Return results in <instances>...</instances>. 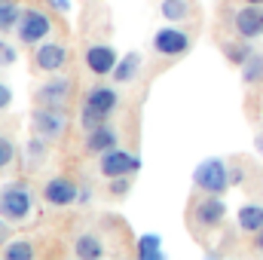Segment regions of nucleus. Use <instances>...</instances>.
Segmentation results:
<instances>
[{"label": "nucleus", "instance_id": "nucleus-1", "mask_svg": "<svg viewBox=\"0 0 263 260\" xmlns=\"http://www.w3.org/2000/svg\"><path fill=\"white\" fill-rule=\"evenodd\" d=\"M193 184H196L202 193H211V196L227 193L230 172H227L223 159H205V162H199L196 172H193Z\"/></svg>", "mask_w": 263, "mask_h": 260}, {"label": "nucleus", "instance_id": "nucleus-2", "mask_svg": "<svg viewBox=\"0 0 263 260\" xmlns=\"http://www.w3.org/2000/svg\"><path fill=\"white\" fill-rule=\"evenodd\" d=\"M18 40L25 43V46H37V43H43V37L52 31V18L43 12V9H25L22 12V22H18Z\"/></svg>", "mask_w": 263, "mask_h": 260}, {"label": "nucleus", "instance_id": "nucleus-3", "mask_svg": "<svg viewBox=\"0 0 263 260\" xmlns=\"http://www.w3.org/2000/svg\"><path fill=\"white\" fill-rule=\"evenodd\" d=\"M98 169H101V175L110 181V178H132L138 169H141V159L138 156H132L126 150H107V153H101V162H98Z\"/></svg>", "mask_w": 263, "mask_h": 260}, {"label": "nucleus", "instance_id": "nucleus-4", "mask_svg": "<svg viewBox=\"0 0 263 260\" xmlns=\"http://www.w3.org/2000/svg\"><path fill=\"white\" fill-rule=\"evenodd\" d=\"M31 211V193L25 187H3L0 190V214L15 224V220H25Z\"/></svg>", "mask_w": 263, "mask_h": 260}, {"label": "nucleus", "instance_id": "nucleus-5", "mask_svg": "<svg viewBox=\"0 0 263 260\" xmlns=\"http://www.w3.org/2000/svg\"><path fill=\"white\" fill-rule=\"evenodd\" d=\"M233 31H236L242 40L263 37V6L245 3V6H242L236 15H233Z\"/></svg>", "mask_w": 263, "mask_h": 260}, {"label": "nucleus", "instance_id": "nucleus-6", "mask_svg": "<svg viewBox=\"0 0 263 260\" xmlns=\"http://www.w3.org/2000/svg\"><path fill=\"white\" fill-rule=\"evenodd\" d=\"M153 49L165 59H175V55H184L190 49V37L178 28H159L153 34Z\"/></svg>", "mask_w": 263, "mask_h": 260}, {"label": "nucleus", "instance_id": "nucleus-7", "mask_svg": "<svg viewBox=\"0 0 263 260\" xmlns=\"http://www.w3.org/2000/svg\"><path fill=\"white\" fill-rule=\"evenodd\" d=\"M117 62H120V59H117V49L107 46V43H95V46L86 49V67H89L95 77H107V73H114Z\"/></svg>", "mask_w": 263, "mask_h": 260}, {"label": "nucleus", "instance_id": "nucleus-8", "mask_svg": "<svg viewBox=\"0 0 263 260\" xmlns=\"http://www.w3.org/2000/svg\"><path fill=\"white\" fill-rule=\"evenodd\" d=\"M34 65L43 73H55L67 65V46L65 43H40L37 46V55H34Z\"/></svg>", "mask_w": 263, "mask_h": 260}, {"label": "nucleus", "instance_id": "nucleus-9", "mask_svg": "<svg viewBox=\"0 0 263 260\" xmlns=\"http://www.w3.org/2000/svg\"><path fill=\"white\" fill-rule=\"evenodd\" d=\"M34 129L40 132L43 138H62L65 135V114L59 110V107H40V110H34Z\"/></svg>", "mask_w": 263, "mask_h": 260}, {"label": "nucleus", "instance_id": "nucleus-10", "mask_svg": "<svg viewBox=\"0 0 263 260\" xmlns=\"http://www.w3.org/2000/svg\"><path fill=\"white\" fill-rule=\"evenodd\" d=\"M43 199H46L49 205H55V208H65V205H70V202L80 199V190H77V184L67 181V178H52V181L43 187Z\"/></svg>", "mask_w": 263, "mask_h": 260}, {"label": "nucleus", "instance_id": "nucleus-11", "mask_svg": "<svg viewBox=\"0 0 263 260\" xmlns=\"http://www.w3.org/2000/svg\"><path fill=\"white\" fill-rule=\"evenodd\" d=\"M86 104H89L92 110H98L101 117H107V114H114V110H117L120 95H117V89H110V86H95V89H89Z\"/></svg>", "mask_w": 263, "mask_h": 260}, {"label": "nucleus", "instance_id": "nucleus-12", "mask_svg": "<svg viewBox=\"0 0 263 260\" xmlns=\"http://www.w3.org/2000/svg\"><path fill=\"white\" fill-rule=\"evenodd\" d=\"M223 217H227V205H223L217 196L205 193V199L196 205V220L199 224H205V227H217Z\"/></svg>", "mask_w": 263, "mask_h": 260}, {"label": "nucleus", "instance_id": "nucleus-13", "mask_svg": "<svg viewBox=\"0 0 263 260\" xmlns=\"http://www.w3.org/2000/svg\"><path fill=\"white\" fill-rule=\"evenodd\" d=\"M67 95H70V83H67V80H49V83L37 92V101L46 104V107H59V104L67 101Z\"/></svg>", "mask_w": 263, "mask_h": 260}, {"label": "nucleus", "instance_id": "nucleus-14", "mask_svg": "<svg viewBox=\"0 0 263 260\" xmlns=\"http://www.w3.org/2000/svg\"><path fill=\"white\" fill-rule=\"evenodd\" d=\"M114 147H117V132L110 129L107 123L98 126V129H92L89 138H86V150H89V153H107V150H114Z\"/></svg>", "mask_w": 263, "mask_h": 260}, {"label": "nucleus", "instance_id": "nucleus-15", "mask_svg": "<svg viewBox=\"0 0 263 260\" xmlns=\"http://www.w3.org/2000/svg\"><path fill=\"white\" fill-rule=\"evenodd\" d=\"M236 220H239V230L242 233H260L263 230V205L257 202H248V205H242L239 208V214H236Z\"/></svg>", "mask_w": 263, "mask_h": 260}, {"label": "nucleus", "instance_id": "nucleus-16", "mask_svg": "<svg viewBox=\"0 0 263 260\" xmlns=\"http://www.w3.org/2000/svg\"><path fill=\"white\" fill-rule=\"evenodd\" d=\"M159 12L168 22H187L193 15V3L190 0H162L159 3Z\"/></svg>", "mask_w": 263, "mask_h": 260}, {"label": "nucleus", "instance_id": "nucleus-17", "mask_svg": "<svg viewBox=\"0 0 263 260\" xmlns=\"http://www.w3.org/2000/svg\"><path fill=\"white\" fill-rule=\"evenodd\" d=\"M22 6L18 3H6V0H0V31H12V28H18V22H22Z\"/></svg>", "mask_w": 263, "mask_h": 260}, {"label": "nucleus", "instance_id": "nucleus-18", "mask_svg": "<svg viewBox=\"0 0 263 260\" xmlns=\"http://www.w3.org/2000/svg\"><path fill=\"white\" fill-rule=\"evenodd\" d=\"M138 67H141V55L132 52V55H126V59L117 62V67H114V80H117V83H129L132 77L138 73Z\"/></svg>", "mask_w": 263, "mask_h": 260}, {"label": "nucleus", "instance_id": "nucleus-19", "mask_svg": "<svg viewBox=\"0 0 263 260\" xmlns=\"http://www.w3.org/2000/svg\"><path fill=\"white\" fill-rule=\"evenodd\" d=\"M73 251H77V257H101V254H104L98 236H80V239L73 242Z\"/></svg>", "mask_w": 263, "mask_h": 260}, {"label": "nucleus", "instance_id": "nucleus-20", "mask_svg": "<svg viewBox=\"0 0 263 260\" xmlns=\"http://www.w3.org/2000/svg\"><path fill=\"white\" fill-rule=\"evenodd\" d=\"M138 257L141 260H159L162 257L159 236H141V239H138Z\"/></svg>", "mask_w": 263, "mask_h": 260}, {"label": "nucleus", "instance_id": "nucleus-21", "mask_svg": "<svg viewBox=\"0 0 263 260\" xmlns=\"http://www.w3.org/2000/svg\"><path fill=\"white\" fill-rule=\"evenodd\" d=\"M0 254L6 260H31L34 257V248H31V242H22L18 239V242H6Z\"/></svg>", "mask_w": 263, "mask_h": 260}, {"label": "nucleus", "instance_id": "nucleus-22", "mask_svg": "<svg viewBox=\"0 0 263 260\" xmlns=\"http://www.w3.org/2000/svg\"><path fill=\"white\" fill-rule=\"evenodd\" d=\"M104 120L107 117H101L98 110H92L89 104H83V114H80V126L86 132H92V129H98V126H104Z\"/></svg>", "mask_w": 263, "mask_h": 260}, {"label": "nucleus", "instance_id": "nucleus-23", "mask_svg": "<svg viewBox=\"0 0 263 260\" xmlns=\"http://www.w3.org/2000/svg\"><path fill=\"white\" fill-rule=\"evenodd\" d=\"M245 80L248 83L251 80H263V55H257V52L248 55V62H245Z\"/></svg>", "mask_w": 263, "mask_h": 260}, {"label": "nucleus", "instance_id": "nucleus-24", "mask_svg": "<svg viewBox=\"0 0 263 260\" xmlns=\"http://www.w3.org/2000/svg\"><path fill=\"white\" fill-rule=\"evenodd\" d=\"M12 156H15L12 141H9V138H0V169H6V165L12 162Z\"/></svg>", "mask_w": 263, "mask_h": 260}, {"label": "nucleus", "instance_id": "nucleus-25", "mask_svg": "<svg viewBox=\"0 0 263 260\" xmlns=\"http://www.w3.org/2000/svg\"><path fill=\"white\" fill-rule=\"evenodd\" d=\"M15 59H18V52H15V46H12V43H3V40H0V67L12 65Z\"/></svg>", "mask_w": 263, "mask_h": 260}, {"label": "nucleus", "instance_id": "nucleus-26", "mask_svg": "<svg viewBox=\"0 0 263 260\" xmlns=\"http://www.w3.org/2000/svg\"><path fill=\"white\" fill-rule=\"evenodd\" d=\"M110 190L120 196V193H126L129 190V178H110Z\"/></svg>", "mask_w": 263, "mask_h": 260}, {"label": "nucleus", "instance_id": "nucleus-27", "mask_svg": "<svg viewBox=\"0 0 263 260\" xmlns=\"http://www.w3.org/2000/svg\"><path fill=\"white\" fill-rule=\"evenodd\" d=\"M9 104H12V92H9V86L0 83V110H6Z\"/></svg>", "mask_w": 263, "mask_h": 260}, {"label": "nucleus", "instance_id": "nucleus-28", "mask_svg": "<svg viewBox=\"0 0 263 260\" xmlns=\"http://www.w3.org/2000/svg\"><path fill=\"white\" fill-rule=\"evenodd\" d=\"M6 239H9V220L0 214V245H6Z\"/></svg>", "mask_w": 263, "mask_h": 260}, {"label": "nucleus", "instance_id": "nucleus-29", "mask_svg": "<svg viewBox=\"0 0 263 260\" xmlns=\"http://www.w3.org/2000/svg\"><path fill=\"white\" fill-rule=\"evenodd\" d=\"M49 6H52V9H62V12H67V9H70V0H49Z\"/></svg>", "mask_w": 263, "mask_h": 260}, {"label": "nucleus", "instance_id": "nucleus-30", "mask_svg": "<svg viewBox=\"0 0 263 260\" xmlns=\"http://www.w3.org/2000/svg\"><path fill=\"white\" fill-rule=\"evenodd\" d=\"M257 248H260V251H263V230H260V233H257Z\"/></svg>", "mask_w": 263, "mask_h": 260}, {"label": "nucleus", "instance_id": "nucleus-31", "mask_svg": "<svg viewBox=\"0 0 263 260\" xmlns=\"http://www.w3.org/2000/svg\"><path fill=\"white\" fill-rule=\"evenodd\" d=\"M245 3H254V6H263V0H245Z\"/></svg>", "mask_w": 263, "mask_h": 260}]
</instances>
